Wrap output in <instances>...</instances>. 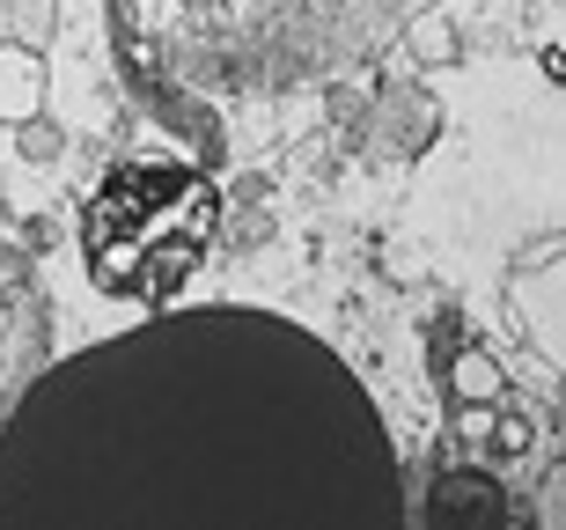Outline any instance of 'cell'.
I'll return each instance as SVG.
<instances>
[{"label": "cell", "instance_id": "cell-3", "mask_svg": "<svg viewBox=\"0 0 566 530\" xmlns=\"http://www.w3.org/2000/svg\"><path fill=\"white\" fill-rule=\"evenodd\" d=\"M38 104V60L30 52H0V118H22Z\"/></svg>", "mask_w": 566, "mask_h": 530}, {"label": "cell", "instance_id": "cell-4", "mask_svg": "<svg viewBox=\"0 0 566 530\" xmlns=\"http://www.w3.org/2000/svg\"><path fill=\"white\" fill-rule=\"evenodd\" d=\"M463 435H479V443H493V449H523V420H485V405L463 413Z\"/></svg>", "mask_w": 566, "mask_h": 530}, {"label": "cell", "instance_id": "cell-1", "mask_svg": "<svg viewBox=\"0 0 566 530\" xmlns=\"http://www.w3.org/2000/svg\"><path fill=\"white\" fill-rule=\"evenodd\" d=\"M368 383L273 310H169L22 391L0 530H398Z\"/></svg>", "mask_w": 566, "mask_h": 530}, {"label": "cell", "instance_id": "cell-2", "mask_svg": "<svg viewBox=\"0 0 566 530\" xmlns=\"http://www.w3.org/2000/svg\"><path fill=\"white\" fill-rule=\"evenodd\" d=\"M221 199L191 163H118L82 207V258L111 295H169L199 266Z\"/></svg>", "mask_w": 566, "mask_h": 530}]
</instances>
